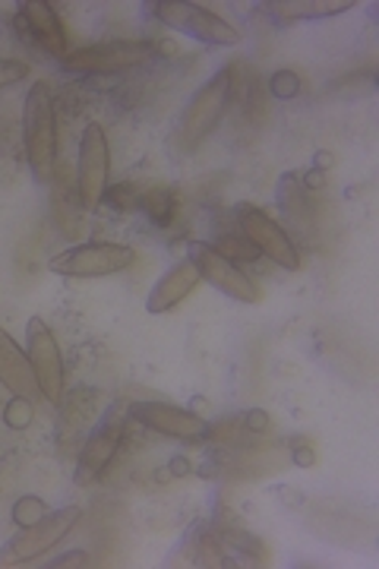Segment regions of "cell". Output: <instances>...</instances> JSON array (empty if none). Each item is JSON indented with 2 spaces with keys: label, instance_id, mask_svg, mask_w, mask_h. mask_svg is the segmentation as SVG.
<instances>
[{
  "label": "cell",
  "instance_id": "1",
  "mask_svg": "<svg viewBox=\"0 0 379 569\" xmlns=\"http://www.w3.org/2000/svg\"><path fill=\"white\" fill-rule=\"evenodd\" d=\"M23 146L26 161L32 168L38 184H48L54 178L57 165V108L48 82H36L26 92L23 102Z\"/></svg>",
  "mask_w": 379,
  "mask_h": 569
},
{
  "label": "cell",
  "instance_id": "2",
  "mask_svg": "<svg viewBox=\"0 0 379 569\" xmlns=\"http://www.w3.org/2000/svg\"><path fill=\"white\" fill-rule=\"evenodd\" d=\"M231 82H234L231 70H219L193 92V99H190L187 108L181 114V124L174 130V146L184 155L199 150L215 133V127L222 124L227 102H231Z\"/></svg>",
  "mask_w": 379,
  "mask_h": 569
},
{
  "label": "cell",
  "instance_id": "3",
  "mask_svg": "<svg viewBox=\"0 0 379 569\" xmlns=\"http://www.w3.org/2000/svg\"><path fill=\"white\" fill-rule=\"evenodd\" d=\"M155 41H143V38H117V41H99V44H86L67 51L61 57V67L67 74H123L133 70L140 64H146L155 57Z\"/></svg>",
  "mask_w": 379,
  "mask_h": 569
},
{
  "label": "cell",
  "instance_id": "4",
  "mask_svg": "<svg viewBox=\"0 0 379 569\" xmlns=\"http://www.w3.org/2000/svg\"><path fill=\"white\" fill-rule=\"evenodd\" d=\"M79 519H82L79 506H64V509L38 519L36 526L19 529V534H13L0 547V567H23V564H32L38 557H44L51 547H57L76 529Z\"/></svg>",
  "mask_w": 379,
  "mask_h": 569
},
{
  "label": "cell",
  "instance_id": "5",
  "mask_svg": "<svg viewBox=\"0 0 379 569\" xmlns=\"http://www.w3.org/2000/svg\"><path fill=\"white\" fill-rule=\"evenodd\" d=\"M149 13L165 23L168 29H178V33H187L196 41H206V44H219V48H231V44H240V33L222 20L219 13L199 7V3H187V0H152L146 3Z\"/></svg>",
  "mask_w": 379,
  "mask_h": 569
},
{
  "label": "cell",
  "instance_id": "6",
  "mask_svg": "<svg viewBox=\"0 0 379 569\" xmlns=\"http://www.w3.org/2000/svg\"><path fill=\"white\" fill-rule=\"evenodd\" d=\"M234 219L240 225V234L257 247V254L272 260L275 266L288 269V272H298L303 266L301 250L298 244L291 241V234L285 228L278 225L275 219H269L260 206L253 203H237L234 206Z\"/></svg>",
  "mask_w": 379,
  "mask_h": 569
},
{
  "label": "cell",
  "instance_id": "7",
  "mask_svg": "<svg viewBox=\"0 0 379 569\" xmlns=\"http://www.w3.org/2000/svg\"><path fill=\"white\" fill-rule=\"evenodd\" d=\"M133 263H136L133 247L102 241V244H76L70 250H61L57 257L48 260V269L67 279H105L130 269Z\"/></svg>",
  "mask_w": 379,
  "mask_h": 569
},
{
  "label": "cell",
  "instance_id": "8",
  "mask_svg": "<svg viewBox=\"0 0 379 569\" xmlns=\"http://www.w3.org/2000/svg\"><path fill=\"white\" fill-rule=\"evenodd\" d=\"M112 178V146L102 124H89L79 137V165H76V190L82 209H99Z\"/></svg>",
  "mask_w": 379,
  "mask_h": 569
},
{
  "label": "cell",
  "instance_id": "9",
  "mask_svg": "<svg viewBox=\"0 0 379 569\" xmlns=\"http://www.w3.org/2000/svg\"><path fill=\"white\" fill-rule=\"evenodd\" d=\"M187 250L193 266H196L199 275H202V282H209L215 292H222V295H227L231 301H240V303L263 301L260 285H257L247 272H240V266L225 260L212 244H206V241H190Z\"/></svg>",
  "mask_w": 379,
  "mask_h": 569
},
{
  "label": "cell",
  "instance_id": "10",
  "mask_svg": "<svg viewBox=\"0 0 379 569\" xmlns=\"http://www.w3.org/2000/svg\"><path fill=\"white\" fill-rule=\"evenodd\" d=\"M26 354H29L41 399L57 405L64 396V354L51 326L41 316H32L26 326Z\"/></svg>",
  "mask_w": 379,
  "mask_h": 569
},
{
  "label": "cell",
  "instance_id": "11",
  "mask_svg": "<svg viewBox=\"0 0 379 569\" xmlns=\"http://www.w3.org/2000/svg\"><path fill=\"white\" fill-rule=\"evenodd\" d=\"M133 417L171 440H206L212 434V424L206 417L171 402H140L133 405Z\"/></svg>",
  "mask_w": 379,
  "mask_h": 569
},
{
  "label": "cell",
  "instance_id": "12",
  "mask_svg": "<svg viewBox=\"0 0 379 569\" xmlns=\"http://www.w3.org/2000/svg\"><path fill=\"white\" fill-rule=\"evenodd\" d=\"M16 29L19 38L36 41L41 51H48L51 57H64L67 54V33L61 26V16L51 3L44 0H23L19 3V16H16Z\"/></svg>",
  "mask_w": 379,
  "mask_h": 569
},
{
  "label": "cell",
  "instance_id": "13",
  "mask_svg": "<svg viewBox=\"0 0 379 569\" xmlns=\"http://www.w3.org/2000/svg\"><path fill=\"white\" fill-rule=\"evenodd\" d=\"M120 424L117 421H102L82 443V453L76 458V484H92L95 478H102V471L114 462V455L120 450Z\"/></svg>",
  "mask_w": 379,
  "mask_h": 569
},
{
  "label": "cell",
  "instance_id": "14",
  "mask_svg": "<svg viewBox=\"0 0 379 569\" xmlns=\"http://www.w3.org/2000/svg\"><path fill=\"white\" fill-rule=\"evenodd\" d=\"M0 386L10 389L13 396L38 399V383L29 364V354L13 341V336L0 326Z\"/></svg>",
  "mask_w": 379,
  "mask_h": 569
},
{
  "label": "cell",
  "instance_id": "15",
  "mask_svg": "<svg viewBox=\"0 0 379 569\" xmlns=\"http://www.w3.org/2000/svg\"><path fill=\"white\" fill-rule=\"evenodd\" d=\"M199 282H202V275H199V269L193 266V260L174 263L155 285H152L146 310H149V313H168L171 307H178V303L184 301Z\"/></svg>",
  "mask_w": 379,
  "mask_h": 569
},
{
  "label": "cell",
  "instance_id": "16",
  "mask_svg": "<svg viewBox=\"0 0 379 569\" xmlns=\"http://www.w3.org/2000/svg\"><path fill=\"white\" fill-rule=\"evenodd\" d=\"M265 10L278 23H301V20H329L354 10V0H278V3H263Z\"/></svg>",
  "mask_w": 379,
  "mask_h": 569
},
{
  "label": "cell",
  "instance_id": "17",
  "mask_svg": "<svg viewBox=\"0 0 379 569\" xmlns=\"http://www.w3.org/2000/svg\"><path fill=\"white\" fill-rule=\"evenodd\" d=\"M140 209L155 228H168L178 212V196L171 187H149L140 196Z\"/></svg>",
  "mask_w": 379,
  "mask_h": 569
},
{
  "label": "cell",
  "instance_id": "18",
  "mask_svg": "<svg viewBox=\"0 0 379 569\" xmlns=\"http://www.w3.org/2000/svg\"><path fill=\"white\" fill-rule=\"evenodd\" d=\"M225 260L231 263H257L260 260V254H257V247L244 237V234H231V237H219L215 244H212Z\"/></svg>",
  "mask_w": 379,
  "mask_h": 569
},
{
  "label": "cell",
  "instance_id": "19",
  "mask_svg": "<svg viewBox=\"0 0 379 569\" xmlns=\"http://www.w3.org/2000/svg\"><path fill=\"white\" fill-rule=\"evenodd\" d=\"M32 421H36V402H32V399L13 396V399L3 405V424H6L10 430H26Z\"/></svg>",
  "mask_w": 379,
  "mask_h": 569
},
{
  "label": "cell",
  "instance_id": "20",
  "mask_svg": "<svg viewBox=\"0 0 379 569\" xmlns=\"http://www.w3.org/2000/svg\"><path fill=\"white\" fill-rule=\"evenodd\" d=\"M51 509H48V503L36 496V493H26V496H19L16 500V506H13V522L19 526V529H26V526H36L38 519H44Z\"/></svg>",
  "mask_w": 379,
  "mask_h": 569
},
{
  "label": "cell",
  "instance_id": "21",
  "mask_svg": "<svg viewBox=\"0 0 379 569\" xmlns=\"http://www.w3.org/2000/svg\"><path fill=\"white\" fill-rule=\"evenodd\" d=\"M303 89V79L295 70H288V67H282V70H275V74L269 76V92L278 99V102H288V99H298Z\"/></svg>",
  "mask_w": 379,
  "mask_h": 569
},
{
  "label": "cell",
  "instance_id": "22",
  "mask_svg": "<svg viewBox=\"0 0 379 569\" xmlns=\"http://www.w3.org/2000/svg\"><path fill=\"white\" fill-rule=\"evenodd\" d=\"M140 190L133 187V184H108L105 190V199L102 203H108L114 212H136L140 209Z\"/></svg>",
  "mask_w": 379,
  "mask_h": 569
},
{
  "label": "cell",
  "instance_id": "23",
  "mask_svg": "<svg viewBox=\"0 0 379 569\" xmlns=\"http://www.w3.org/2000/svg\"><path fill=\"white\" fill-rule=\"evenodd\" d=\"M29 76V64L26 61H16V57H0V89L13 86V82H23Z\"/></svg>",
  "mask_w": 379,
  "mask_h": 569
},
{
  "label": "cell",
  "instance_id": "24",
  "mask_svg": "<svg viewBox=\"0 0 379 569\" xmlns=\"http://www.w3.org/2000/svg\"><path fill=\"white\" fill-rule=\"evenodd\" d=\"M89 554L86 551H70V554H64V557H57V560H51L48 567L54 569H67V567H89Z\"/></svg>",
  "mask_w": 379,
  "mask_h": 569
},
{
  "label": "cell",
  "instance_id": "25",
  "mask_svg": "<svg viewBox=\"0 0 379 569\" xmlns=\"http://www.w3.org/2000/svg\"><path fill=\"white\" fill-rule=\"evenodd\" d=\"M244 424H247V430H253V434H263V430H269V415H265L263 409H253V412H247Z\"/></svg>",
  "mask_w": 379,
  "mask_h": 569
},
{
  "label": "cell",
  "instance_id": "26",
  "mask_svg": "<svg viewBox=\"0 0 379 569\" xmlns=\"http://www.w3.org/2000/svg\"><path fill=\"white\" fill-rule=\"evenodd\" d=\"M303 187L306 190L326 187V171H319V168H310V171H303Z\"/></svg>",
  "mask_w": 379,
  "mask_h": 569
},
{
  "label": "cell",
  "instance_id": "27",
  "mask_svg": "<svg viewBox=\"0 0 379 569\" xmlns=\"http://www.w3.org/2000/svg\"><path fill=\"white\" fill-rule=\"evenodd\" d=\"M295 465L313 468V465H316V453H313L310 447H295Z\"/></svg>",
  "mask_w": 379,
  "mask_h": 569
},
{
  "label": "cell",
  "instance_id": "28",
  "mask_svg": "<svg viewBox=\"0 0 379 569\" xmlns=\"http://www.w3.org/2000/svg\"><path fill=\"white\" fill-rule=\"evenodd\" d=\"M187 471H190V458H184V455L171 458V465H168V475L181 478V475H187Z\"/></svg>",
  "mask_w": 379,
  "mask_h": 569
},
{
  "label": "cell",
  "instance_id": "29",
  "mask_svg": "<svg viewBox=\"0 0 379 569\" xmlns=\"http://www.w3.org/2000/svg\"><path fill=\"white\" fill-rule=\"evenodd\" d=\"M329 165H332V155H329V152H316V168L326 171Z\"/></svg>",
  "mask_w": 379,
  "mask_h": 569
},
{
  "label": "cell",
  "instance_id": "30",
  "mask_svg": "<svg viewBox=\"0 0 379 569\" xmlns=\"http://www.w3.org/2000/svg\"><path fill=\"white\" fill-rule=\"evenodd\" d=\"M282 496H285V503H303L301 496H298L295 491H282Z\"/></svg>",
  "mask_w": 379,
  "mask_h": 569
}]
</instances>
